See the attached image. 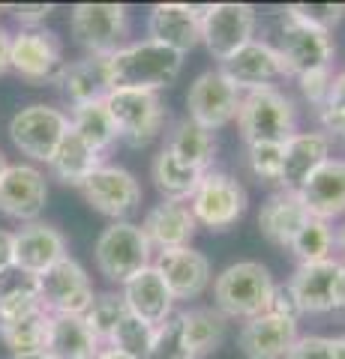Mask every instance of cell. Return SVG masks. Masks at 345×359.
<instances>
[{
    "label": "cell",
    "instance_id": "cell-53",
    "mask_svg": "<svg viewBox=\"0 0 345 359\" xmlns=\"http://www.w3.org/2000/svg\"><path fill=\"white\" fill-rule=\"evenodd\" d=\"M337 252H339L337 261H339V264H345V224L337 231Z\"/></svg>",
    "mask_w": 345,
    "mask_h": 359
},
{
    "label": "cell",
    "instance_id": "cell-39",
    "mask_svg": "<svg viewBox=\"0 0 345 359\" xmlns=\"http://www.w3.org/2000/svg\"><path fill=\"white\" fill-rule=\"evenodd\" d=\"M345 6L342 4H292L285 6V18H294L300 25L318 27V30H333L342 21Z\"/></svg>",
    "mask_w": 345,
    "mask_h": 359
},
{
    "label": "cell",
    "instance_id": "cell-34",
    "mask_svg": "<svg viewBox=\"0 0 345 359\" xmlns=\"http://www.w3.org/2000/svg\"><path fill=\"white\" fill-rule=\"evenodd\" d=\"M189 341V351L195 359H202L207 353H214L226 339V318L216 309H186L177 311Z\"/></svg>",
    "mask_w": 345,
    "mask_h": 359
},
{
    "label": "cell",
    "instance_id": "cell-56",
    "mask_svg": "<svg viewBox=\"0 0 345 359\" xmlns=\"http://www.w3.org/2000/svg\"><path fill=\"white\" fill-rule=\"evenodd\" d=\"M0 9H4V6H0Z\"/></svg>",
    "mask_w": 345,
    "mask_h": 359
},
{
    "label": "cell",
    "instance_id": "cell-37",
    "mask_svg": "<svg viewBox=\"0 0 345 359\" xmlns=\"http://www.w3.org/2000/svg\"><path fill=\"white\" fill-rule=\"evenodd\" d=\"M153 339H157V327H150V323H144L141 318L126 311V318L120 320V327L115 330L108 344L117 347V351H124L132 359H150Z\"/></svg>",
    "mask_w": 345,
    "mask_h": 359
},
{
    "label": "cell",
    "instance_id": "cell-2",
    "mask_svg": "<svg viewBox=\"0 0 345 359\" xmlns=\"http://www.w3.org/2000/svg\"><path fill=\"white\" fill-rule=\"evenodd\" d=\"M273 276L259 261H237L226 266L214 282V306L222 318L252 320L267 311L273 297Z\"/></svg>",
    "mask_w": 345,
    "mask_h": 359
},
{
    "label": "cell",
    "instance_id": "cell-24",
    "mask_svg": "<svg viewBox=\"0 0 345 359\" xmlns=\"http://www.w3.org/2000/svg\"><path fill=\"white\" fill-rule=\"evenodd\" d=\"M120 297L126 302V311L150 323V327H160L174 314V297L153 264L144 266L138 276H132L120 290Z\"/></svg>",
    "mask_w": 345,
    "mask_h": 359
},
{
    "label": "cell",
    "instance_id": "cell-29",
    "mask_svg": "<svg viewBox=\"0 0 345 359\" xmlns=\"http://www.w3.org/2000/svg\"><path fill=\"white\" fill-rule=\"evenodd\" d=\"M48 356L51 359H96L103 341L87 330V323L72 314H51L48 332Z\"/></svg>",
    "mask_w": 345,
    "mask_h": 359
},
{
    "label": "cell",
    "instance_id": "cell-18",
    "mask_svg": "<svg viewBox=\"0 0 345 359\" xmlns=\"http://www.w3.org/2000/svg\"><path fill=\"white\" fill-rule=\"evenodd\" d=\"M339 261H318V264H297L294 276L288 278V290L297 302L300 314H327L337 311V278Z\"/></svg>",
    "mask_w": 345,
    "mask_h": 359
},
{
    "label": "cell",
    "instance_id": "cell-9",
    "mask_svg": "<svg viewBox=\"0 0 345 359\" xmlns=\"http://www.w3.org/2000/svg\"><path fill=\"white\" fill-rule=\"evenodd\" d=\"M255 25L259 15L249 4H210L202 9V42L210 57L226 63L255 39Z\"/></svg>",
    "mask_w": 345,
    "mask_h": 359
},
{
    "label": "cell",
    "instance_id": "cell-28",
    "mask_svg": "<svg viewBox=\"0 0 345 359\" xmlns=\"http://www.w3.org/2000/svg\"><path fill=\"white\" fill-rule=\"evenodd\" d=\"M103 153H96L91 144H84L79 135L72 129L63 135L60 147L54 150L51 162H48V171L54 180H60L63 186H84V180L91 177L96 168H103Z\"/></svg>",
    "mask_w": 345,
    "mask_h": 359
},
{
    "label": "cell",
    "instance_id": "cell-15",
    "mask_svg": "<svg viewBox=\"0 0 345 359\" xmlns=\"http://www.w3.org/2000/svg\"><path fill=\"white\" fill-rule=\"evenodd\" d=\"M48 201L46 174L33 165H6L0 174V212L15 222H39Z\"/></svg>",
    "mask_w": 345,
    "mask_h": 359
},
{
    "label": "cell",
    "instance_id": "cell-54",
    "mask_svg": "<svg viewBox=\"0 0 345 359\" xmlns=\"http://www.w3.org/2000/svg\"><path fill=\"white\" fill-rule=\"evenodd\" d=\"M13 359H51L48 351H37V353H15Z\"/></svg>",
    "mask_w": 345,
    "mask_h": 359
},
{
    "label": "cell",
    "instance_id": "cell-3",
    "mask_svg": "<svg viewBox=\"0 0 345 359\" xmlns=\"http://www.w3.org/2000/svg\"><path fill=\"white\" fill-rule=\"evenodd\" d=\"M237 126L247 144H285L297 132V108L276 87L249 90L240 99Z\"/></svg>",
    "mask_w": 345,
    "mask_h": 359
},
{
    "label": "cell",
    "instance_id": "cell-42",
    "mask_svg": "<svg viewBox=\"0 0 345 359\" xmlns=\"http://www.w3.org/2000/svg\"><path fill=\"white\" fill-rule=\"evenodd\" d=\"M330 84H333V69H315V72H306V75H297V87L304 99L315 111L327 102L330 96Z\"/></svg>",
    "mask_w": 345,
    "mask_h": 359
},
{
    "label": "cell",
    "instance_id": "cell-35",
    "mask_svg": "<svg viewBox=\"0 0 345 359\" xmlns=\"http://www.w3.org/2000/svg\"><path fill=\"white\" fill-rule=\"evenodd\" d=\"M300 264H318V261H330L333 252H337V231L330 228V222L313 219L294 233L292 245H288Z\"/></svg>",
    "mask_w": 345,
    "mask_h": 359
},
{
    "label": "cell",
    "instance_id": "cell-47",
    "mask_svg": "<svg viewBox=\"0 0 345 359\" xmlns=\"http://www.w3.org/2000/svg\"><path fill=\"white\" fill-rule=\"evenodd\" d=\"M327 105H337V108H342V111H345V72L333 75V84H330Z\"/></svg>",
    "mask_w": 345,
    "mask_h": 359
},
{
    "label": "cell",
    "instance_id": "cell-33",
    "mask_svg": "<svg viewBox=\"0 0 345 359\" xmlns=\"http://www.w3.org/2000/svg\"><path fill=\"white\" fill-rule=\"evenodd\" d=\"M153 186L160 189L162 201H186L195 195L198 183H202V171H195V168H186L174 159V156L169 150H160V156L153 159Z\"/></svg>",
    "mask_w": 345,
    "mask_h": 359
},
{
    "label": "cell",
    "instance_id": "cell-30",
    "mask_svg": "<svg viewBox=\"0 0 345 359\" xmlns=\"http://www.w3.org/2000/svg\"><path fill=\"white\" fill-rule=\"evenodd\" d=\"M58 84L63 87V93L72 102V108L105 99L108 96L105 57H82L75 63H66V69H63Z\"/></svg>",
    "mask_w": 345,
    "mask_h": 359
},
{
    "label": "cell",
    "instance_id": "cell-27",
    "mask_svg": "<svg viewBox=\"0 0 345 359\" xmlns=\"http://www.w3.org/2000/svg\"><path fill=\"white\" fill-rule=\"evenodd\" d=\"M165 150H169L181 165L207 174L210 165H214V159H216V135L210 129H204V126H198L195 120L183 117L171 126L169 141H165Z\"/></svg>",
    "mask_w": 345,
    "mask_h": 359
},
{
    "label": "cell",
    "instance_id": "cell-51",
    "mask_svg": "<svg viewBox=\"0 0 345 359\" xmlns=\"http://www.w3.org/2000/svg\"><path fill=\"white\" fill-rule=\"evenodd\" d=\"M96 359H132V356H126L124 351H117V347H111V344H103V351H99Z\"/></svg>",
    "mask_w": 345,
    "mask_h": 359
},
{
    "label": "cell",
    "instance_id": "cell-26",
    "mask_svg": "<svg viewBox=\"0 0 345 359\" xmlns=\"http://www.w3.org/2000/svg\"><path fill=\"white\" fill-rule=\"evenodd\" d=\"M309 222V212L304 207V201H300L297 192H273L271 198L261 204V212H259V228L267 240L273 245H280V249H288L294 240V233L304 228Z\"/></svg>",
    "mask_w": 345,
    "mask_h": 359
},
{
    "label": "cell",
    "instance_id": "cell-1",
    "mask_svg": "<svg viewBox=\"0 0 345 359\" xmlns=\"http://www.w3.org/2000/svg\"><path fill=\"white\" fill-rule=\"evenodd\" d=\"M183 69V54L144 39L126 42L120 51L105 57L108 90H150L160 93L162 87L177 81Z\"/></svg>",
    "mask_w": 345,
    "mask_h": 359
},
{
    "label": "cell",
    "instance_id": "cell-14",
    "mask_svg": "<svg viewBox=\"0 0 345 359\" xmlns=\"http://www.w3.org/2000/svg\"><path fill=\"white\" fill-rule=\"evenodd\" d=\"M82 195L87 198L96 212L115 219V222H126L129 212H136L141 204V186L126 168L117 165H103L84 180Z\"/></svg>",
    "mask_w": 345,
    "mask_h": 359
},
{
    "label": "cell",
    "instance_id": "cell-38",
    "mask_svg": "<svg viewBox=\"0 0 345 359\" xmlns=\"http://www.w3.org/2000/svg\"><path fill=\"white\" fill-rule=\"evenodd\" d=\"M150 359H195L193 351H189L181 314H171L169 320L157 327V339H153Z\"/></svg>",
    "mask_w": 345,
    "mask_h": 359
},
{
    "label": "cell",
    "instance_id": "cell-43",
    "mask_svg": "<svg viewBox=\"0 0 345 359\" xmlns=\"http://www.w3.org/2000/svg\"><path fill=\"white\" fill-rule=\"evenodd\" d=\"M285 359H333V347L327 335H297Z\"/></svg>",
    "mask_w": 345,
    "mask_h": 359
},
{
    "label": "cell",
    "instance_id": "cell-31",
    "mask_svg": "<svg viewBox=\"0 0 345 359\" xmlns=\"http://www.w3.org/2000/svg\"><path fill=\"white\" fill-rule=\"evenodd\" d=\"M70 129L79 135L84 144H91V147H93L96 153H103V156L120 141L115 120H111L108 108H105V99L72 108V114H70Z\"/></svg>",
    "mask_w": 345,
    "mask_h": 359
},
{
    "label": "cell",
    "instance_id": "cell-20",
    "mask_svg": "<svg viewBox=\"0 0 345 359\" xmlns=\"http://www.w3.org/2000/svg\"><path fill=\"white\" fill-rule=\"evenodd\" d=\"M66 257V240L46 222H30L13 233V264L30 276H42Z\"/></svg>",
    "mask_w": 345,
    "mask_h": 359
},
{
    "label": "cell",
    "instance_id": "cell-17",
    "mask_svg": "<svg viewBox=\"0 0 345 359\" xmlns=\"http://www.w3.org/2000/svg\"><path fill=\"white\" fill-rule=\"evenodd\" d=\"M202 9L193 4H157L148 15V36L150 42L186 54L202 42Z\"/></svg>",
    "mask_w": 345,
    "mask_h": 359
},
{
    "label": "cell",
    "instance_id": "cell-10",
    "mask_svg": "<svg viewBox=\"0 0 345 359\" xmlns=\"http://www.w3.org/2000/svg\"><path fill=\"white\" fill-rule=\"evenodd\" d=\"M9 69H15L30 84H58L66 69L63 42L58 33L46 27L15 33L9 48Z\"/></svg>",
    "mask_w": 345,
    "mask_h": 359
},
{
    "label": "cell",
    "instance_id": "cell-55",
    "mask_svg": "<svg viewBox=\"0 0 345 359\" xmlns=\"http://www.w3.org/2000/svg\"><path fill=\"white\" fill-rule=\"evenodd\" d=\"M6 165H9V162H6V156H4V153H0V174H4V171H6Z\"/></svg>",
    "mask_w": 345,
    "mask_h": 359
},
{
    "label": "cell",
    "instance_id": "cell-4",
    "mask_svg": "<svg viewBox=\"0 0 345 359\" xmlns=\"http://www.w3.org/2000/svg\"><path fill=\"white\" fill-rule=\"evenodd\" d=\"M150 243L144 237L141 224L136 222H111L96 237L93 261L108 282L126 285L144 266H150Z\"/></svg>",
    "mask_w": 345,
    "mask_h": 359
},
{
    "label": "cell",
    "instance_id": "cell-52",
    "mask_svg": "<svg viewBox=\"0 0 345 359\" xmlns=\"http://www.w3.org/2000/svg\"><path fill=\"white\" fill-rule=\"evenodd\" d=\"M330 347H333V359H345V335H333Z\"/></svg>",
    "mask_w": 345,
    "mask_h": 359
},
{
    "label": "cell",
    "instance_id": "cell-25",
    "mask_svg": "<svg viewBox=\"0 0 345 359\" xmlns=\"http://www.w3.org/2000/svg\"><path fill=\"white\" fill-rule=\"evenodd\" d=\"M300 201H304L306 212L313 219L333 222L345 212V159H330L318 168L300 189Z\"/></svg>",
    "mask_w": 345,
    "mask_h": 359
},
{
    "label": "cell",
    "instance_id": "cell-40",
    "mask_svg": "<svg viewBox=\"0 0 345 359\" xmlns=\"http://www.w3.org/2000/svg\"><path fill=\"white\" fill-rule=\"evenodd\" d=\"M247 162H249V171L259 180L280 183V177H282V144H247Z\"/></svg>",
    "mask_w": 345,
    "mask_h": 359
},
{
    "label": "cell",
    "instance_id": "cell-49",
    "mask_svg": "<svg viewBox=\"0 0 345 359\" xmlns=\"http://www.w3.org/2000/svg\"><path fill=\"white\" fill-rule=\"evenodd\" d=\"M9 48H13V36L0 27V75L9 72Z\"/></svg>",
    "mask_w": 345,
    "mask_h": 359
},
{
    "label": "cell",
    "instance_id": "cell-13",
    "mask_svg": "<svg viewBox=\"0 0 345 359\" xmlns=\"http://www.w3.org/2000/svg\"><path fill=\"white\" fill-rule=\"evenodd\" d=\"M243 93L228 81L222 69H207L189 84L186 93V108H189V120H195L204 129H222L231 120H237V108H240Z\"/></svg>",
    "mask_w": 345,
    "mask_h": 359
},
{
    "label": "cell",
    "instance_id": "cell-50",
    "mask_svg": "<svg viewBox=\"0 0 345 359\" xmlns=\"http://www.w3.org/2000/svg\"><path fill=\"white\" fill-rule=\"evenodd\" d=\"M337 311H345V264L339 266V278H337Z\"/></svg>",
    "mask_w": 345,
    "mask_h": 359
},
{
    "label": "cell",
    "instance_id": "cell-19",
    "mask_svg": "<svg viewBox=\"0 0 345 359\" xmlns=\"http://www.w3.org/2000/svg\"><path fill=\"white\" fill-rule=\"evenodd\" d=\"M297 335V320H285L264 311L252 320H243L237 332V347L247 359H285Z\"/></svg>",
    "mask_w": 345,
    "mask_h": 359
},
{
    "label": "cell",
    "instance_id": "cell-7",
    "mask_svg": "<svg viewBox=\"0 0 345 359\" xmlns=\"http://www.w3.org/2000/svg\"><path fill=\"white\" fill-rule=\"evenodd\" d=\"M70 132V117L54 105L33 102L27 108H18L9 120V138L15 150L33 162H51L54 150L60 147L63 135Z\"/></svg>",
    "mask_w": 345,
    "mask_h": 359
},
{
    "label": "cell",
    "instance_id": "cell-45",
    "mask_svg": "<svg viewBox=\"0 0 345 359\" xmlns=\"http://www.w3.org/2000/svg\"><path fill=\"white\" fill-rule=\"evenodd\" d=\"M267 311L276 314V318H285V320H300L304 318L300 309H297V302H294V297H292V290H288V285H276L273 287V297H271Z\"/></svg>",
    "mask_w": 345,
    "mask_h": 359
},
{
    "label": "cell",
    "instance_id": "cell-6",
    "mask_svg": "<svg viewBox=\"0 0 345 359\" xmlns=\"http://www.w3.org/2000/svg\"><path fill=\"white\" fill-rule=\"evenodd\" d=\"M105 108L117 126L120 141L129 147H148L165 129V105L160 93L150 90H108Z\"/></svg>",
    "mask_w": 345,
    "mask_h": 359
},
{
    "label": "cell",
    "instance_id": "cell-36",
    "mask_svg": "<svg viewBox=\"0 0 345 359\" xmlns=\"http://www.w3.org/2000/svg\"><path fill=\"white\" fill-rule=\"evenodd\" d=\"M126 318V302L120 294H111V290H105V294H96L91 309H87L82 314V320L87 323V330H91L93 335L103 344L111 341V335H115V330L120 327V320Z\"/></svg>",
    "mask_w": 345,
    "mask_h": 359
},
{
    "label": "cell",
    "instance_id": "cell-5",
    "mask_svg": "<svg viewBox=\"0 0 345 359\" xmlns=\"http://www.w3.org/2000/svg\"><path fill=\"white\" fill-rule=\"evenodd\" d=\"M70 33L87 57H111L126 45L129 9L124 4H75L70 9Z\"/></svg>",
    "mask_w": 345,
    "mask_h": 359
},
{
    "label": "cell",
    "instance_id": "cell-48",
    "mask_svg": "<svg viewBox=\"0 0 345 359\" xmlns=\"http://www.w3.org/2000/svg\"><path fill=\"white\" fill-rule=\"evenodd\" d=\"M13 266V231H0V273Z\"/></svg>",
    "mask_w": 345,
    "mask_h": 359
},
{
    "label": "cell",
    "instance_id": "cell-22",
    "mask_svg": "<svg viewBox=\"0 0 345 359\" xmlns=\"http://www.w3.org/2000/svg\"><path fill=\"white\" fill-rule=\"evenodd\" d=\"M153 266L160 269V276L169 285L174 302L177 299H195L202 297L207 285H210V261L195 252L193 245L186 249H171V252H160Z\"/></svg>",
    "mask_w": 345,
    "mask_h": 359
},
{
    "label": "cell",
    "instance_id": "cell-8",
    "mask_svg": "<svg viewBox=\"0 0 345 359\" xmlns=\"http://www.w3.org/2000/svg\"><path fill=\"white\" fill-rule=\"evenodd\" d=\"M247 189L235 177L222 171H207L189 198V210L207 231H228L247 216Z\"/></svg>",
    "mask_w": 345,
    "mask_h": 359
},
{
    "label": "cell",
    "instance_id": "cell-12",
    "mask_svg": "<svg viewBox=\"0 0 345 359\" xmlns=\"http://www.w3.org/2000/svg\"><path fill=\"white\" fill-rule=\"evenodd\" d=\"M285 66V75H306L315 69H333L337 45L327 30L300 25L294 18H282L280 27V45H276Z\"/></svg>",
    "mask_w": 345,
    "mask_h": 359
},
{
    "label": "cell",
    "instance_id": "cell-44",
    "mask_svg": "<svg viewBox=\"0 0 345 359\" xmlns=\"http://www.w3.org/2000/svg\"><path fill=\"white\" fill-rule=\"evenodd\" d=\"M51 13H54L51 4H18V6H13V15L18 18V25L25 30H39Z\"/></svg>",
    "mask_w": 345,
    "mask_h": 359
},
{
    "label": "cell",
    "instance_id": "cell-23",
    "mask_svg": "<svg viewBox=\"0 0 345 359\" xmlns=\"http://www.w3.org/2000/svg\"><path fill=\"white\" fill-rule=\"evenodd\" d=\"M330 159V138L325 132H294L282 144V177L285 192H300L304 183Z\"/></svg>",
    "mask_w": 345,
    "mask_h": 359
},
{
    "label": "cell",
    "instance_id": "cell-21",
    "mask_svg": "<svg viewBox=\"0 0 345 359\" xmlns=\"http://www.w3.org/2000/svg\"><path fill=\"white\" fill-rule=\"evenodd\" d=\"M195 228H198V222L186 201H160L141 222L144 237H148L150 249H157V252L186 249L195 237Z\"/></svg>",
    "mask_w": 345,
    "mask_h": 359
},
{
    "label": "cell",
    "instance_id": "cell-46",
    "mask_svg": "<svg viewBox=\"0 0 345 359\" xmlns=\"http://www.w3.org/2000/svg\"><path fill=\"white\" fill-rule=\"evenodd\" d=\"M318 120H321V129H325V135L330 138H342L345 141V111L337 108V105H321L318 108Z\"/></svg>",
    "mask_w": 345,
    "mask_h": 359
},
{
    "label": "cell",
    "instance_id": "cell-41",
    "mask_svg": "<svg viewBox=\"0 0 345 359\" xmlns=\"http://www.w3.org/2000/svg\"><path fill=\"white\" fill-rule=\"evenodd\" d=\"M33 294H39V276H30L15 264L0 273V306L15 297H33Z\"/></svg>",
    "mask_w": 345,
    "mask_h": 359
},
{
    "label": "cell",
    "instance_id": "cell-16",
    "mask_svg": "<svg viewBox=\"0 0 345 359\" xmlns=\"http://www.w3.org/2000/svg\"><path fill=\"white\" fill-rule=\"evenodd\" d=\"M219 69L231 84L240 90V93L273 87L280 78H288L280 51H276L273 45H267V42H259V39L247 42L235 57L219 63Z\"/></svg>",
    "mask_w": 345,
    "mask_h": 359
},
{
    "label": "cell",
    "instance_id": "cell-11",
    "mask_svg": "<svg viewBox=\"0 0 345 359\" xmlns=\"http://www.w3.org/2000/svg\"><path fill=\"white\" fill-rule=\"evenodd\" d=\"M96 290L91 285V276L84 273V266L75 257L66 255L51 269L39 276V302L48 314H82L91 309Z\"/></svg>",
    "mask_w": 345,
    "mask_h": 359
},
{
    "label": "cell",
    "instance_id": "cell-32",
    "mask_svg": "<svg viewBox=\"0 0 345 359\" xmlns=\"http://www.w3.org/2000/svg\"><path fill=\"white\" fill-rule=\"evenodd\" d=\"M48 332H51V314L46 309H37L18 320H4L0 323V341L15 353H37L48 347Z\"/></svg>",
    "mask_w": 345,
    "mask_h": 359
}]
</instances>
